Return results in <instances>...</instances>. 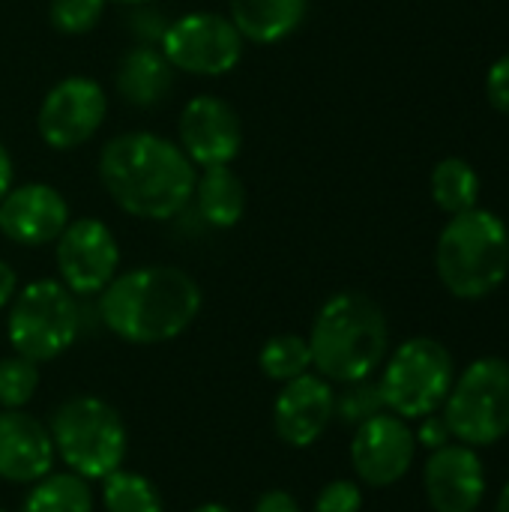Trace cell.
I'll return each instance as SVG.
<instances>
[{
	"mask_svg": "<svg viewBox=\"0 0 509 512\" xmlns=\"http://www.w3.org/2000/svg\"><path fill=\"white\" fill-rule=\"evenodd\" d=\"M309 0H228V18L246 42L276 45L306 18Z\"/></svg>",
	"mask_w": 509,
	"mask_h": 512,
	"instance_id": "cell-19",
	"label": "cell"
},
{
	"mask_svg": "<svg viewBox=\"0 0 509 512\" xmlns=\"http://www.w3.org/2000/svg\"><path fill=\"white\" fill-rule=\"evenodd\" d=\"M192 512H234V510H228L225 504H201L198 510H192Z\"/></svg>",
	"mask_w": 509,
	"mask_h": 512,
	"instance_id": "cell-36",
	"label": "cell"
},
{
	"mask_svg": "<svg viewBox=\"0 0 509 512\" xmlns=\"http://www.w3.org/2000/svg\"><path fill=\"white\" fill-rule=\"evenodd\" d=\"M423 486L435 512H474L486 495V471L474 447L444 444L432 450Z\"/></svg>",
	"mask_w": 509,
	"mask_h": 512,
	"instance_id": "cell-16",
	"label": "cell"
},
{
	"mask_svg": "<svg viewBox=\"0 0 509 512\" xmlns=\"http://www.w3.org/2000/svg\"><path fill=\"white\" fill-rule=\"evenodd\" d=\"M390 348L384 309L360 294H333L315 315L309 330L312 369L330 384H354L372 378Z\"/></svg>",
	"mask_w": 509,
	"mask_h": 512,
	"instance_id": "cell-3",
	"label": "cell"
},
{
	"mask_svg": "<svg viewBox=\"0 0 509 512\" xmlns=\"http://www.w3.org/2000/svg\"><path fill=\"white\" fill-rule=\"evenodd\" d=\"M174 72L159 45H135L117 60L114 87L132 108H156L174 90Z\"/></svg>",
	"mask_w": 509,
	"mask_h": 512,
	"instance_id": "cell-18",
	"label": "cell"
},
{
	"mask_svg": "<svg viewBox=\"0 0 509 512\" xmlns=\"http://www.w3.org/2000/svg\"><path fill=\"white\" fill-rule=\"evenodd\" d=\"M168 24H171V21H168L156 6H150V3L132 6L129 30H132V36L138 39V45H159L162 36H165V30H168Z\"/></svg>",
	"mask_w": 509,
	"mask_h": 512,
	"instance_id": "cell-29",
	"label": "cell"
},
{
	"mask_svg": "<svg viewBox=\"0 0 509 512\" xmlns=\"http://www.w3.org/2000/svg\"><path fill=\"white\" fill-rule=\"evenodd\" d=\"M417 456V438L408 420L384 411L354 429L351 441V465L354 474L372 486V489H387L399 483Z\"/></svg>",
	"mask_w": 509,
	"mask_h": 512,
	"instance_id": "cell-13",
	"label": "cell"
},
{
	"mask_svg": "<svg viewBox=\"0 0 509 512\" xmlns=\"http://www.w3.org/2000/svg\"><path fill=\"white\" fill-rule=\"evenodd\" d=\"M180 150L198 168L231 165L243 150V120L231 102L201 93L189 99L177 120Z\"/></svg>",
	"mask_w": 509,
	"mask_h": 512,
	"instance_id": "cell-12",
	"label": "cell"
},
{
	"mask_svg": "<svg viewBox=\"0 0 509 512\" xmlns=\"http://www.w3.org/2000/svg\"><path fill=\"white\" fill-rule=\"evenodd\" d=\"M39 390V363L9 354L0 360V411H21Z\"/></svg>",
	"mask_w": 509,
	"mask_h": 512,
	"instance_id": "cell-25",
	"label": "cell"
},
{
	"mask_svg": "<svg viewBox=\"0 0 509 512\" xmlns=\"http://www.w3.org/2000/svg\"><path fill=\"white\" fill-rule=\"evenodd\" d=\"M363 510V489L354 480H333L327 483L318 498L315 512H360Z\"/></svg>",
	"mask_w": 509,
	"mask_h": 512,
	"instance_id": "cell-28",
	"label": "cell"
},
{
	"mask_svg": "<svg viewBox=\"0 0 509 512\" xmlns=\"http://www.w3.org/2000/svg\"><path fill=\"white\" fill-rule=\"evenodd\" d=\"M453 381L456 375L450 351L438 339L417 336L390 354L378 387L390 414L402 420H423L444 408Z\"/></svg>",
	"mask_w": 509,
	"mask_h": 512,
	"instance_id": "cell-7",
	"label": "cell"
},
{
	"mask_svg": "<svg viewBox=\"0 0 509 512\" xmlns=\"http://www.w3.org/2000/svg\"><path fill=\"white\" fill-rule=\"evenodd\" d=\"M345 390L336 393V420H342L345 426H360L378 414L387 411L381 387L375 381H354V384H342Z\"/></svg>",
	"mask_w": 509,
	"mask_h": 512,
	"instance_id": "cell-26",
	"label": "cell"
},
{
	"mask_svg": "<svg viewBox=\"0 0 509 512\" xmlns=\"http://www.w3.org/2000/svg\"><path fill=\"white\" fill-rule=\"evenodd\" d=\"M486 93H489V102L498 111H507L509 114V54H504L501 60L492 63L489 78H486Z\"/></svg>",
	"mask_w": 509,
	"mask_h": 512,
	"instance_id": "cell-30",
	"label": "cell"
},
{
	"mask_svg": "<svg viewBox=\"0 0 509 512\" xmlns=\"http://www.w3.org/2000/svg\"><path fill=\"white\" fill-rule=\"evenodd\" d=\"M69 225L66 198L48 183H21L0 201V234L15 246H48Z\"/></svg>",
	"mask_w": 509,
	"mask_h": 512,
	"instance_id": "cell-15",
	"label": "cell"
},
{
	"mask_svg": "<svg viewBox=\"0 0 509 512\" xmlns=\"http://www.w3.org/2000/svg\"><path fill=\"white\" fill-rule=\"evenodd\" d=\"M450 438L465 447H489L509 435V363L483 357L471 363L444 402Z\"/></svg>",
	"mask_w": 509,
	"mask_h": 512,
	"instance_id": "cell-8",
	"label": "cell"
},
{
	"mask_svg": "<svg viewBox=\"0 0 509 512\" xmlns=\"http://www.w3.org/2000/svg\"><path fill=\"white\" fill-rule=\"evenodd\" d=\"M105 3L108 0H51L48 21L63 36H84L102 21Z\"/></svg>",
	"mask_w": 509,
	"mask_h": 512,
	"instance_id": "cell-27",
	"label": "cell"
},
{
	"mask_svg": "<svg viewBox=\"0 0 509 512\" xmlns=\"http://www.w3.org/2000/svg\"><path fill=\"white\" fill-rule=\"evenodd\" d=\"M432 198L450 216L465 213V210H474L477 207V198H480L477 171L465 159H459V156L441 159L435 165V171H432Z\"/></svg>",
	"mask_w": 509,
	"mask_h": 512,
	"instance_id": "cell-22",
	"label": "cell"
},
{
	"mask_svg": "<svg viewBox=\"0 0 509 512\" xmlns=\"http://www.w3.org/2000/svg\"><path fill=\"white\" fill-rule=\"evenodd\" d=\"M57 453L42 420L24 411H0V480L30 486L54 471Z\"/></svg>",
	"mask_w": 509,
	"mask_h": 512,
	"instance_id": "cell-17",
	"label": "cell"
},
{
	"mask_svg": "<svg viewBox=\"0 0 509 512\" xmlns=\"http://www.w3.org/2000/svg\"><path fill=\"white\" fill-rule=\"evenodd\" d=\"M96 495L90 489V480L72 474V471H51L42 480L30 483L21 512H93Z\"/></svg>",
	"mask_w": 509,
	"mask_h": 512,
	"instance_id": "cell-21",
	"label": "cell"
},
{
	"mask_svg": "<svg viewBox=\"0 0 509 512\" xmlns=\"http://www.w3.org/2000/svg\"><path fill=\"white\" fill-rule=\"evenodd\" d=\"M57 459L84 480H105L126 462L129 435L114 405L99 396L60 402L48 423Z\"/></svg>",
	"mask_w": 509,
	"mask_h": 512,
	"instance_id": "cell-5",
	"label": "cell"
},
{
	"mask_svg": "<svg viewBox=\"0 0 509 512\" xmlns=\"http://www.w3.org/2000/svg\"><path fill=\"white\" fill-rule=\"evenodd\" d=\"M495 512H509V483L504 486L501 498H498V507H495Z\"/></svg>",
	"mask_w": 509,
	"mask_h": 512,
	"instance_id": "cell-35",
	"label": "cell"
},
{
	"mask_svg": "<svg viewBox=\"0 0 509 512\" xmlns=\"http://www.w3.org/2000/svg\"><path fill=\"white\" fill-rule=\"evenodd\" d=\"M81 333V306L60 279H36L18 288L6 315L9 348L33 363L63 357Z\"/></svg>",
	"mask_w": 509,
	"mask_h": 512,
	"instance_id": "cell-6",
	"label": "cell"
},
{
	"mask_svg": "<svg viewBox=\"0 0 509 512\" xmlns=\"http://www.w3.org/2000/svg\"><path fill=\"white\" fill-rule=\"evenodd\" d=\"M12 180H15L12 156H9V150L3 147V141H0V201H3V198H6V192L12 189Z\"/></svg>",
	"mask_w": 509,
	"mask_h": 512,
	"instance_id": "cell-34",
	"label": "cell"
},
{
	"mask_svg": "<svg viewBox=\"0 0 509 512\" xmlns=\"http://www.w3.org/2000/svg\"><path fill=\"white\" fill-rule=\"evenodd\" d=\"M54 261L60 282L75 297H99L120 273V246L102 219H69L63 234L54 240Z\"/></svg>",
	"mask_w": 509,
	"mask_h": 512,
	"instance_id": "cell-11",
	"label": "cell"
},
{
	"mask_svg": "<svg viewBox=\"0 0 509 512\" xmlns=\"http://www.w3.org/2000/svg\"><path fill=\"white\" fill-rule=\"evenodd\" d=\"M99 501L105 512H165V501L156 483L126 468H117L102 480Z\"/></svg>",
	"mask_w": 509,
	"mask_h": 512,
	"instance_id": "cell-23",
	"label": "cell"
},
{
	"mask_svg": "<svg viewBox=\"0 0 509 512\" xmlns=\"http://www.w3.org/2000/svg\"><path fill=\"white\" fill-rule=\"evenodd\" d=\"M252 512H303V510H300V504H297V498H294L291 492H285V489H270V492H264V495L255 501V510Z\"/></svg>",
	"mask_w": 509,
	"mask_h": 512,
	"instance_id": "cell-32",
	"label": "cell"
},
{
	"mask_svg": "<svg viewBox=\"0 0 509 512\" xmlns=\"http://www.w3.org/2000/svg\"><path fill=\"white\" fill-rule=\"evenodd\" d=\"M195 216L210 228H234L246 213V183L231 165L201 168L192 192Z\"/></svg>",
	"mask_w": 509,
	"mask_h": 512,
	"instance_id": "cell-20",
	"label": "cell"
},
{
	"mask_svg": "<svg viewBox=\"0 0 509 512\" xmlns=\"http://www.w3.org/2000/svg\"><path fill=\"white\" fill-rule=\"evenodd\" d=\"M15 294H18V273L12 270L9 261L0 258V312L9 309V303H12Z\"/></svg>",
	"mask_w": 509,
	"mask_h": 512,
	"instance_id": "cell-33",
	"label": "cell"
},
{
	"mask_svg": "<svg viewBox=\"0 0 509 512\" xmlns=\"http://www.w3.org/2000/svg\"><path fill=\"white\" fill-rule=\"evenodd\" d=\"M414 438H417V444H423V447H429V450H438V447L450 444V429H447L444 417L429 414V417H423L420 432H414Z\"/></svg>",
	"mask_w": 509,
	"mask_h": 512,
	"instance_id": "cell-31",
	"label": "cell"
},
{
	"mask_svg": "<svg viewBox=\"0 0 509 512\" xmlns=\"http://www.w3.org/2000/svg\"><path fill=\"white\" fill-rule=\"evenodd\" d=\"M108 3H117V6H144V3H153V0H108Z\"/></svg>",
	"mask_w": 509,
	"mask_h": 512,
	"instance_id": "cell-37",
	"label": "cell"
},
{
	"mask_svg": "<svg viewBox=\"0 0 509 512\" xmlns=\"http://www.w3.org/2000/svg\"><path fill=\"white\" fill-rule=\"evenodd\" d=\"M336 420V390L318 372H306L282 384L273 405V429L294 450L312 447Z\"/></svg>",
	"mask_w": 509,
	"mask_h": 512,
	"instance_id": "cell-14",
	"label": "cell"
},
{
	"mask_svg": "<svg viewBox=\"0 0 509 512\" xmlns=\"http://www.w3.org/2000/svg\"><path fill=\"white\" fill-rule=\"evenodd\" d=\"M246 39L222 12H186L174 18L159 42L177 72L198 78H222L243 60Z\"/></svg>",
	"mask_w": 509,
	"mask_h": 512,
	"instance_id": "cell-9",
	"label": "cell"
},
{
	"mask_svg": "<svg viewBox=\"0 0 509 512\" xmlns=\"http://www.w3.org/2000/svg\"><path fill=\"white\" fill-rule=\"evenodd\" d=\"M435 267L459 300H480L504 285L509 273V231L489 210L456 213L438 237Z\"/></svg>",
	"mask_w": 509,
	"mask_h": 512,
	"instance_id": "cell-4",
	"label": "cell"
},
{
	"mask_svg": "<svg viewBox=\"0 0 509 512\" xmlns=\"http://www.w3.org/2000/svg\"><path fill=\"white\" fill-rule=\"evenodd\" d=\"M99 183L129 216L168 222L192 204L195 165L180 144L156 132H123L99 150Z\"/></svg>",
	"mask_w": 509,
	"mask_h": 512,
	"instance_id": "cell-1",
	"label": "cell"
},
{
	"mask_svg": "<svg viewBox=\"0 0 509 512\" xmlns=\"http://www.w3.org/2000/svg\"><path fill=\"white\" fill-rule=\"evenodd\" d=\"M108 114V96L96 78L69 75L60 78L36 111V132L51 150H75L93 141Z\"/></svg>",
	"mask_w": 509,
	"mask_h": 512,
	"instance_id": "cell-10",
	"label": "cell"
},
{
	"mask_svg": "<svg viewBox=\"0 0 509 512\" xmlns=\"http://www.w3.org/2000/svg\"><path fill=\"white\" fill-rule=\"evenodd\" d=\"M258 366L270 381H279V384H288V381L312 372L309 339H303L297 333H282V336L267 339L258 354Z\"/></svg>",
	"mask_w": 509,
	"mask_h": 512,
	"instance_id": "cell-24",
	"label": "cell"
},
{
	"mask_svg": "<svg viewBox=\"0 0 509 512\" xmlns=\"http://www.w3.org/2000/svg\"><path fill=\"white\" fill-rule=\"evenodd\" d=\"M198 282L171 264L117 273L96 300L102 327L129 345H162L183 336L201 312Z\"/></svg>",
	"mask_w": 509,
	"mask_h": 512,
	"instance_id": "cell-2",
	"label": "cell"
}]
</instances>
